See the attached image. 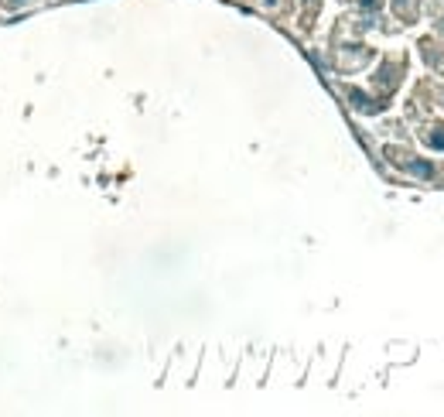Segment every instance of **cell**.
<instances>
[{
    "label": "cell",
    "mask_w": 444,
    "mask_h": 417,
    "mask_svg": "<svg viewBox=\"0 0 444 417\" xmlns=\"http://www.w3.org/2000/svg\"><path fill=\"white\" fill-rule=\"evenodd\" d=\"M403 168H407V171H414L417 178H434V164H431V161H417V158H410Z\"/></svg>",
    "instance_id": "obj_1"
},
{
    "label": "cell",
    "mask_w": 444,
    "mask_h": 417,
    "mask_svg": "<svg viewBox=\"0 0 444 417\" xmlns=\"http://www.w3.org/2000/svg\"><path fill=\"white\" fill-rule=\"evenodd\" d=\"M424 140H427L431 147L444 151V127H427V130H424Z\"/></svg>",
    "instance_id": "obj_2"
},
{
    "label": "cell",
    "mask_w": 444,
    "mask_h": 417,
    "mask_svg": "<svg viewBox=\"0 0 444 417\" xmlns=\"http://www.w3.org/2000/svg\"><path fill=\"white\" fill-rule=\"evenodd\" d=\"M359 3H362L366 10H379V7H383V0H359Z\"/></svg>",
    "instance_id": "obj_3"
}]
</instances>
